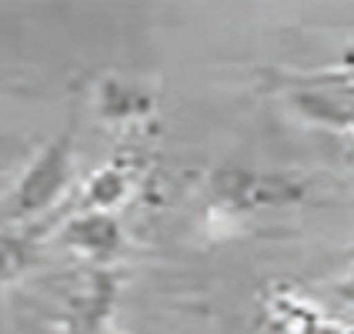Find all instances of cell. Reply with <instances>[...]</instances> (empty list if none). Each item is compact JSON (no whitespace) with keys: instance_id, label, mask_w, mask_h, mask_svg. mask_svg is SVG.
Returning a JSON list of instances; mask_svg holds the SVG:
<instances>
[{"instance_id":"obj_1","label":"cell","mask_w":354,"mask_h":334,"mask_svg":"<svg viewBox=\"0 0 354 334\" xmlns=\"http://www.w3.org/2000/svg\"><path fill=\"white\" fill-rule=\"evenodd\" d=\"M74 158H77L74 131H60L54 140H47L34 154V160L24 167L17 184L10 187V194L3 197L0 217L20 228V224H30L40 214H47L74 184Z\"/></svg>"},{"instance_id":"obj_2","label":"cell","mask_w":354,"mask_h":334,"mask_svg":"<svg viewBox=\"0 0 354 334\" xmlns=\"http://www.w3.org/2000/svg\"><path fill=\"white\" fill-rule=\"evenodd\" d=\"M211 197L227 214H254V211L297 204L304 197V187L295 177L284 174H264L251 167H221L211 177Z\"/></svg>"},{"instance_id":"obj_3","label":"cell","mask_w":354,"mask_h":334,"mask_svg":"<svg viewBox=\"0 0 354 334\" xmlns=\"http://www.w3.org/2000/svg\"><path fill=\"white\" fill-rule=\"evenodd\" d=\"M64 248H71L77 257L91 261L94 268H107L124 251V228L118 214H97V211H77L60 228Z\"/></svg>"},{"instance_id":"obj_4","label":"cell","mask_w":354,"mask_h":334,"mask_svg":"<svg viewBox=\"0 0 354 334\" xmlns=\"http://www.w3.org/2000/svg\"><path fill=\"white\" fill-rule=\"evenodd\" d=\"M138 184V167L127 158H118L104 164L100 171L87 177L84 191H80L77 211H97V214H118L127 204V197L134 194Z\"/></svg>"},{"instance_id":"obj_5","label":"cell","mask_w":354,"mask_h":334,"mask_svg":"<svg viewBox=\"0 0 354 334\" xmlns=\"http://www.w3.org/2000/svg\"><path fill=\"white\" fill-rule=\"evenodd\" d=\"M268 324L274 334H354V328H341L335 321L321 317L291 291H277L268 301Z\"/></svg>"},{"instance_id":"obj_6","label":"cell","mask_w":354,"mask_h":334,"mask_svg":"<svg viewBox=\"0 0 354 334\" xmlns=\"http://www.w3.org/2000/svg\"><path fill=\"white\" fill-rule=\"evenodd\" d=\"M40 237L44 231L40 228H0V311H3V295L7 288L17 281L37 257Z\"/></svg>"},{"instance_id":"obj_7","label":"cell","mask_w":354,"mask_h":334,"mask_svg":"<svg viewBox=\"0 0 354 334\" xmlns=\"http://www.w3.org/2000/svg\"><path fill=\"white\" fill-rule=\"evenodd\" d=\"M97 111L107 120H138L154 111V94L147 87H140L134 80L104 77L97 84Z\"/></svg>"},{"instance_id":"obj_8","label":"cell","mask_w":354,"mask_h":334,"mask_svg":"<svg viewBox=\"0 0 354 334\" xmlns=\"http://www.w3.org/2000/svg\"><path fill=\"white\" fill-rule=\"evenodd\" d=\"M335 291H337V297H341L344 304H354V268L344 277H341V281H337Z\"/></svg>"},{"instance_id":"obj_9","label":"cell","mask_w":354,"mask_h":334,"mask_svg":"<svg viewBox=\"0 0 354 334\" xmlns=\"http://www.w3.org/2000/svg\"><path fill=\"white\" fill-rule=\"evenodd\" d=\"M348 127H354V118H351V120H348Z\"/></svg>"}]
</instances>
